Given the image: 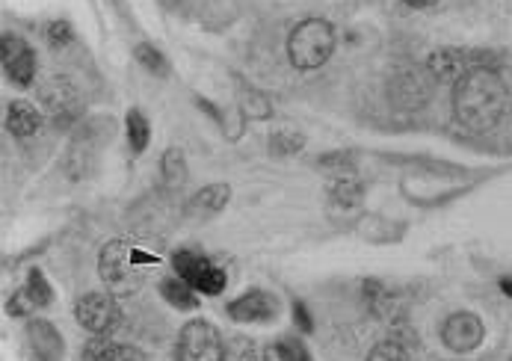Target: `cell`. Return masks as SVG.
Returning <instances> with one entry per match:
<instances>
[{
	"instance_id": "cell-1",
	"label": "cell",
	"mask_w": 512,
	"mask_h": 361,
	"mask_svg": "<svg viewBox=\"0 0 512 361\" xmlns=\"http://www.w3.org/2000/svg\"><path fill=\"white\" fill-rule=\"evenodd\" d=\"M510 110L507 80L495 69H471L462 80L453 83V116L462 128L474 134H486L498 128V122Z\"/></svg>"
},
{
	"instance_id": "cell-2",
	"label": "cell",
	"mask_w": 512,
	"mask_h": 361,
	"mask_svg": "<svg viewBox=\"0 0 512 361\" xmlns=\"http://www.w3.org/2000/svg\"><path fill=\"white\" fill-rule=\"evenodd\" d=\"M157 255L134 249L125 240H110L98 255V276L116 296H131L143 288V267H157Z\"/></svg>"
},
{
	"instance_id": "cell-3",
	"label": "cell",
	"mask_w": 512,
	"mask_h": 361,
	"mask_svg": "<svg viewBox=\"0 0 512 361\" xmlns=\"http://www.w3.org/2000/svg\"><path fill=\"white\" fill-rule=\"evenodd\" d=\"M335 51V27L326 18H305L288 36V57L293 69L314 72L329 63Z\"/></svg>"
},
{
	"instance_id": "cell-4",
	"label": "cell",
	"mask_w": 512,
	"mask_h": 361,
	"mask_svg": "<svg viewBox=\"0 0 512 361\" xmlns=\"http://www.w3.org/2000/svg\"><path fill=\"white\" fill-rule=\"evenodd\" d=\"M175 359L178 361H228V347L222 341L220 329L199 317L181 326L178 344H175Z\"/></svg>"
},
{
	"instance_id": "cell-5",
	"label": "cell",
	"mask_w": 512,
	"mask_h": 361,
	"mask_svg": "<svg viewBox=\"0 0 512 361\" xmlns=\"http://www.w3.org/2000/svg\"><path fill=\"white\" fill-rule=\"evenodd\" d=\"M74 317L77 323L89 332V335H98V338H110L119 323H122V308L116 302L113 293L107 290H92L86 296L77 299L74 305Z\"/></svg>"
},
{
	"instance_id": "cell-6",
	"label": "cell",
	"mask_w": 512,
	"mask_h": 361,
	"mask_svg": "<svg viewBox=\"0 0 512 361\" xmlns=\"http://www.w3.org/2000/svg\"><path fill=\"white\" fill-rule=\"evenodd\" d=\"M172 267H175V276H181L187 285L205 293V296H220L228 279H225V270H222L217 261H211L208 255L196 252V249H178L172 255Z\"/></svg>"
},
{
	"instance_id": "cell-7",
	"label": "cell",
	"mask_w": 512,
	"mask_h": 361,
	"mask_svg": "<svg viewBox=\"0 0 512 361\" xmlns=\"http://www.w3.org/2000/svg\"><path fill=\"white\" fill-rule=\"evenodd\" d=\"M433 95V77L427 69H397L388 80V98L400 110H421Z\"/></svg>"
},
{
	"instance_id": "cell-8",
	"label": "cell",
	"mask_w": 512,
	"mask_h": 361,
	"mask_svg": "<svg viewBox=\"0 0 512 361\" xmlns=\"http://www.w3.org/2000/svg\"><path fill=\"white\" fill-rule=\"evenodd\" d=\"M486 338V326L477 314L471 311H456L444 320L441 326V344L453 353H474Z\"/></svg>"
},
{
	"instance_id": "cell-9",
	"label": "cell",
	"mask_w": 512,
	"mask_h": 361,
	"mask_svg": "<svg viewBox=\"0 0 512 361\" xmlns=\"http://www.w3.org/2000/svg\"><path fill=\"white\" fill-rule=\"evenodd\" d=\"M3 72L6 77L21 86V89H30L33 80H36V51L15 33H3Z\"/></svg>"
},
{
	"instance_id": "cell-10",
	"label": "cell",
	"mask_w": 512,
	"mask_h": 361,
	"mask_svg": "<svg viewBox=\"0 0 512 361\" xmlns=\"http://www.w3.org/2000/svg\"><path fill=\"white\" fill-rule=\"evenodd\" d=\"M483 54H471V51H462V48H439L427 57V72L433 80L439 83H456L462 80L471 69H483Z\"/></svg>"
},
{
	"instance_id": "cell-11",
	"label": "cell",
	"mask_w": 512,
	"mask_h": 361,
	"mask_svg": "<svg viewBox=\"0 0 512 361\" xmlns=\"http://www.w3.org/2000/svg\"><path fill=\"white\" fill-rule=\"evenodd\" d=\"M225 314L234 323H270L279 314V299L273 293H267V290L252 288L240 293L237 299H231Z\"/></svg>"
},
{
	"instance_id": "cell-12",
	"label": "cell",
	"mask_w": 512,
	"mask_h": 361,
	"mask_svg": "<svg viewBox=\"0 0 512 361\" xmlns=\"http://www.w3.org/2000/svg\"><path fill=\"white\" fill-rule=\"evenodd\" d=\"M42 107L54 116L57 128H66L77 116V92H74L72 80L66 77H54L42 86Z\"/></svg>"
},
{
	"instance_id": "cell-13",
	"label": "cell",
	"mask_w": 512,
	"mask_h": 361,
	"mask_svg": "<svg viewBox=\"0 0 512 361\" xmlns=\"http://www.w3.org/2000/svg\"><path fill=\"white\" fill-rule=\"evenodd\" d=\"M27 341H30V350H33V359L36 361H60L63 353H66L63 335L57 332V326L51 320L33 317L27 323Z\"/></svg>"
},
{
	"instance_id": "cell-14",
	"label": "cell",
	"mask_w": 512,
	"mask_h": 361,
	"mask_svg": "<svg viewBox=\"0 0 512 361\" xmlns=\"http://www.w3.org/2000/svg\"><path fill=\"white\" fill-rule=\"evenodd\" d=\"M362 293H365V302L373 317H379V320H385V323H397V320H403L400 296H397L394 290L385 288L382 282L367 279L365 285H362Z\"/></svg>"
},
{
	"instance_id": "cell-15",
	"label": "cell",
	"mask_w": 512,
	"mask_h": 361,
	"mask_svg": "<svg viewBox=\"0 0 512 361\" xmlns=\"http://www.w3.org/2000/svg\"><path fill=\"white\" fill-rule=\"evenodd\" d=\"M83 361H148L140 347L131 344H116L110 338H92L83 344Z\"/></svg>"
},
{
	"instance_id": "cell-16",
	"label": "cell",
	"mask_w": 512,
	"mask_h": 361,
	"mask_svg": "<svg viewBox=\"0 0 512 361\" xmlns=\"http://www.w3.org/2000/svg\"><path fill=\"white\" fill-rule=\"evenodd\" d=\"M42 128V113L36 110V104L30 101H12L6 107V131L18 140L36 137Z\"/></svg>"
},
{
	"instance_id": "cell-17",
	"label": "cell",
	"mask_w": 512,
	"mask_h": 361,
	"mask_svg": "<svg viewBox=\"0 0 512 361\" xmlns=\"http://www.w3.org/2000/svg\"><path fill=\"white\" fill-rule=\"evenodd\" d=\"M228 199H231V187H228V184H208V187H202V190L187 202V214L202 219L214 217V214L225 211Z\"/></svg>"
},
{
	"instance_id": "cell-18",
	"label": "cell",
	"mask_w": 512,
	"mask_h": 361,
	"mask_svg": "<svg viewBox=\"0 0 512 361\" xmlns=\"http://www.w3.org/2000/svg\"><path fill=\"white\" fill-rule=\"evenodd\" d=\"M160 296L178 311H196L199 308V290L187 285L181 276H166L160 282Z\"/></svg>"
},
{
	"instance_id": "cell-19",
	"label": "cell",
	"mask_w": 512,
	"mask_h": 361,
	"mask_svg": "<svg viewBox=\"0 0 512 361\" xmlns=\"http://www.w3.org/2000/svg\"><path fill=\"white\" fill-rule=\"evenodd\" d=\"M237 101H240V113H243L246 119L261 122V119H270V116H273L270 98H267L264 92H258L255 86H240V89H237Z\"/></svg>"
},
{
	"instance_id": "cell-20",
	"label": "cell",
	"mask_w": 512,
	"mask_h": 361,
	"mask_svg": "<svg viewBox=\"0 0 512 361\" xmlns=\"http://www.w3.org/2000/svg\"><path fill=\"white\" fill-rule=\"evenodd\" d=\"M125 134H128V145L134 154H143L148 148V140H151V125H148L146 113L131 107L128 116H125Z\"/></svg>"
},
{
	"instance_id": "cell-21",
	"label": "cell",
	"mask_w": 512,
	"mask_h": 361,
	"mask_svg": "<svg viewBox=\"0 0 512 361\" xmlns=\"http://www.w3.org/2000/svg\"><path fill=\"white\" fill-rule=\"evenodd\" d=\"M160 175H163V181L169 187L187 184L190 169H187V160H184V151L181 148H166L163 151V157H160Z\"/></svg>"
},
{
	"instance_id": "cell-22",
	"label": "cell",
	"mask_w": 512,
	"mask_h": 361,
	"mask_svg": "<svg viewBox=\"0 0 512 361\" xmlns=\"http://www.w3.org/2000/svg\"><path fill=\"white\" fill-rule=\"evenodd\" d=\"M362 196H365V187H362V181L353 178V175H341V178L332 184V202L341 205V208H356V205L362 202Z\"/></svg>"
},
{
	"instance_id": "cell-23",
	"label": "cell",
	"mask_w": 512,
	"mask_h": 361,
	"mask_svg": "<svg viewBox=\"0 0 512 361\" xmlns=\"http://www.w3.org/2000/svg\"><path fill=\"white\" fill-rule=\"evenodd\" d=\"M134 57H137V63H140L148 74H154V77H169V74H172L169 60H166L163 51H157L151 42H137Z\"/></svg>"
},
{
	"instance_id": "cell-24",
	"label": "cell",
	"mask_w": 512,
	"mask_h": 361,
	"mask_svg": "<svg viewBox=\"0 0 512 361\" xmlns=\"http://www.w3.org/2000/svg\"><path fill=\"white\" fill-rule=\"evenodd\" d=\"M24 290H27V296L33 299L36 308H48L51 299H54V290H51L48 279H45L39 270H30V273H27V285H24Z\"/></svg>"
},
{
	"instance_id": "cell-25",
	"label": "cell",
	"mask_w": 512,
	"mask_h": 361,
	"mask_svg": "<svg viewBox=\"0 0 512 361\" xmlns=\"http://www.w3.org/2000/svg\"><path fill=\"white\" fill-rule=\"evenodd\" d=\"M367 361H409V347L388 338V341H379L370 353H367Z\"/></svg>"
},
{
	"instance_id": "cell-26",
	"label": "cell",
	"mask_w": 512,
	"mask_h": 361,
	"mask_svg": "<svg viewBox=\"0 0 512 361\" xmlns=\"http://www.w3.org/2000/svg\"><path fill=\"white\" fill-rule=\"evenodd\" d=\"M305 148V137L302 134H293V131H279L270 137V151L279 154V157H291L296 151Z\"/></svg>"
},
{
	"instance_id": "cell-27",
	"label": "cell",
	"mask_w": 512,
	"mask_h": 361,
	"mask_svg": "<svg viewBox=\"0 0 512 361\" xmlns=\"http://www.w3.org/2000/svg\"><path fill=\"white\" fill-rule=\"evenodd\" d=\"M273 350H276L279 361H314L311 359V353H308V347H305L299 338H293V335H288V338H279Z\"/></svg>"
},
{
	"instance_id": "cell-28",
	"label": "cell",
	"mask_w": 512,
	"mask_h": 361,
	"mask_svg": "<svg viewBox=\"0 0 512 361\" xmlns=\"http://www.w3.org/2000/svg\"><path fill=\"white\" fill-rule=\"evenodd\" d=\"M45 39H48V45L51 48H69L74 42V27L69 21H51L48 27H45Z\"/></svg>"
},
{
	"instance_id": "cell-29",
	"label": "cell",
	"mask_w": 512,
	"mask_h": 361,
	"mask_svg": "<svg viewBox=\"0 0 512 361\" xmlns=\"http://www.w3.org/2000/svg\"><path fill=\"white\" fill-rule=\"evenodd\" d=\"M36 305H33V299L27 296V290H15L12 296H9V302H6V311L12 314V317H30V311H33Z\"/></svg>"
},
{
	"instance_id": "cell-30",
	"label": "cell",
	"mask_w": 512,
	"mask_h": 361,
	"mask_svg": "<svg viewBox=\"0 0 512 361\" xmlns=\"http://www.w3.org/2000/svg\"><path fill=\"white\" fill-rule=\"evenodd\" d=\"M293 323L299 326V332H305V335H311L314 332V320H311V311H308V305L305 302H293Z\"/></svg>"
},
{
	"instance_id": "cell-31",
	"label": "cell",
	"mask_w": 512,
	"mask_h": 361,
	"mask_svg": "<svg viewBox=\"0 0 512 361\" xmlns=\"http://www.w3.org/2000/svg\"><path fill=\"white\" fill-rule=\"evenodd\" d=\"M317 163H320L323 169H341V166H353L356 160H353L350 151H332V154H323Z\"/></svg>"
},
{
	"instance_id": "cell-32",
	"label": "cell",
	"mask_w": 512,
	"mask_h": 361,
	"mask_svg": "<svg viewBox=\"0 0 512 361\" xmlns=\"http://www.w3.org/2000/svg\"><path fill=\"white\" fill-rule=\"evenodd\" d=\"M228 353H234V356H237L234 361H258V350H255V344H252V341H234V347H231Z\"/></svg>"
},
{
	"instance_id": "cell-33",
	"label": "cell",
	"mask_w": 512,
	"mask_h": 361,
	"mask_svg": "<svg viewBox=\"0 0 512 361\" xmlns=\"http://www.w3.org/2000/svg\"><path fill=\"white\" fill-rule=\"evenodd\" d=\"M406 6H412V9H430V6H436L439 0H403Z\"/></svg>"
},
{
	"instance_id": "cell-34",
	"label": "cell",
	"mask_w": 512,
	"mask_h": 361,
	"mask_svg": "<svg viewBox=\"0 0 512 361\" xmlns=\"http://www.w3.org/2000/svg\"><path fill=\"white\" fill-rule=\"evenodd\" d=\"M501 290H504V293L512 299V279H501Z\"/></svg>"
},
{
	"instance_id": "cell-35",
	"label": "cell",
	"mask_w": 512,
	"mask_h": 361,
	"mask_svg": "<svg viewBox=\"0 0 512 361\" xmlns=\"http://www.w3.org/2000/svg\"><path fill=\"white\" fill-rule=\"evenodd\" d=\"M510 361H512V359H510Z\"/></svg>"
}]
</instances>
